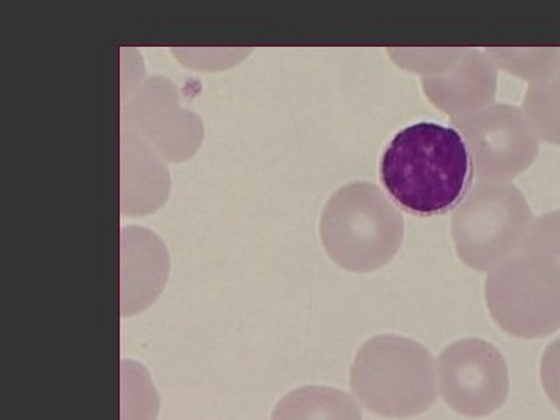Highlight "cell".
Returning <instances> with one entry per match:
<instances>
[{"mask_svg":"<svg viewBox=\"0 0 560 420\" xmlns=\"http://www.w3.org/2000/svg\"><path fill=\"white\" fill-rule=\"evenodd\" d=\"M121 127L138 132L172 162L194 156L205 136L200 117L179 105L175 84L158 75L124 83Z\"/></svg>","mask_w":560,"mask_h":420,"instance_id":"obj_7","label":"cell"},{"mask_svg":"<svg viewBox=\"0 0 560 420\" xmlns=\"http://www.w3.org/2000/svg\"><path fill=\"white\" fill-rule=\"evenodd\" d=\"M160 399L149 374L131 361L121 363V420H156Z\"/></svg>","mask_w":560,"mask_h":420,"instance_id":"obj_14","label":"cell"},{"mask_svg":"<svg viewBox=\"0 0 560 420\" xmlns=\"http://www.w3.org/2000/svg\"><path fill=\"white\" fill-rule=\"evenodd\" d=\"M319 234L324 249L342 270L372 272L399 253L405 220L381 187L352 183L327 201Z\"/></svg>","mask_w":560,"mask_h":420,"instance_id":"obj_2","label":"cell"},{"mask_svg":"<svg viewBox=\"0 0 560 420\" xmlns=\"http://www.w3.org/2000/svg\"><path fill=\"white\" fill-rule=\"evenodd\" d=\"M171 175L161 154L138 132L121 127V213L147 215L167 201Z\"/></svg>","mask_w":560,"mask_h":420,"instance_id":"obj_11","label":"cell"},{"mask_svg":"<svg viewBox=\"0 0 560 420\" xmlns=\"http://www.w3.org/2000/svg\"><path fill=\"white\" fill-rule=\"evenodd\" d=\"M530 223L533 212L517 187L480 180L453 213L456 254L474 270L492 271L521 253Z\"/></svg>","mask_w":560,"mask_h":420,"instance_id":"obj_4","label":"cell"},{"mask_svg":"<svg viewBox=\"0 0 560 420\" xmlns=\"http://www.w3.org/2000/svg\"><path fill=\"white\" fill-rule=\"evenodd\" d=\"M486 54L497 68L526 80H541L560 69L559 49H488Z\"/></svg>","mask_w":560,"mask_h":420,"instance_id":"obj_15","label":"cell"},{"mask_svg":"<svg viewBox=\"0 0 560 420\" xmlns=\"http://www.w3.org/2000/svg\"><path fill=\"white\" fill-rule=\"evenodd\" d=\"M171 272L164 242L145 228L121 230V315L132 316L160 298Z\"/></svg>","mask_w":560,"mask_h":420,"instance_id":"obj_10","label":"cell"},{"mask_svg":"<svg viewBox=\"0 0 560 420\" xmlns=\"http://www.w3.org/2000/svg\"><path fill=\"white\" fill-rule=\"evenodd\" d=\"M350 386L357 399L375 415L412 418L436 400V368L429 349L420 342L381 335L357 352Z\"/></svg>","mask_w":560,"mask_h":420,"instance_id":"obj_3","label":"cell"},{"mask_svg":"<svg viewBox=\"0 0 560 420\" xmlns=\"http://www.w3.org/2000/svg\"><path fill=\"white\" fill-rule=\"evenodd\" d=\"M441 394L448 407L467 418H485L503 407L510 394V372L492 342L464 338L438 359Z\"/></svg>","mask_w":560,"mask_h":420,"instance_id":"obj_8","label":"cell"},{"mask_svg":"<svg viewBox=\"0 0 560 420\" xmlns=\"http://www.w3.org/2000/svg\"><path fill=\"white\" fill-rule=\"evenodd\" d=\"M427 98L452 119L492 105L497 94V66L486 51L464 49L451 68L422 77Z\"/></svg>","mask_w":560,"mask_h":420,"instance_id":"obj_9","label":"cell"},{"mask_svg":"<svg viewBox=\"0 0 560 420\" xmlns=\"http://www.w3.org/2000/svg\"><path fill=\"white\" fill-rule=\"evenodd\" d=\"M486 302L512 337H548L560 329V268L541 254L521 250L489 272Z\"/></svg>","mask_w":560,"mask_h":420,"instance_id":"obj_5","label":"cell"},{"mask_svg":"<svg viewBox=\"0 0 560 420\" xmlns=\"http://www.w3.org/2000/svg\"><path fill=\"white\" fill-rule=\"evenodd\" d=\"M540 377L548 399L560 411V338L545 349L541 357Z\"/></svg>","mask_w":560,"mask_h":420,"instance_id":"obj_18","label":"cell"},{"mask_svg":"<svg viewBox=\"0 0 560 420\" xmlns=\"http://www.w3.org/2000/svg\"><path fill=\"white\" fill-rule=\"evenodd\" d=\"M378 172L390 200L418 217L441 215L458 206L475 175L460 132L434 121L397 132L383 151Z\"/></svg>","mask_w":560,"mask_h":420,"instance_id":"obj_1","label":"cell"},{"mask_svg":"<svg viewBox=\"0 0 560 420\" xmlns=\"http://www.w3.org/2000/svg\"><path fill=\"white\" fill-rule=\"evenodd\" d=\"M271 420H363L357 401L329 386H302L283 396Z\"/></svg>","mask_w":560,"mask_h":420,"instance_id":"obj_12","label":"cell"},{"mask_svg":"<svg viewBox=\"0 0 560 420\" xmlns=\"http://www.w3.org/2000/svg\"><path fill=\"white\" fill-rule=\"evenodd\" d=\"M523 113L537 138L560 145V69L529 84Z\"/></svg>","mask_w":560,"mask_h":420,"instance_id":"obj_13","label":"cell"},{"mask_svg":"<svg viewBox=\"0 0 560 420\" xmlns=\"http://www.w3.org/2000/svg\"><path fill=\"white\" fill-rule=\"evenodd\" d=\"M464 49H393L390 57L408 70L422 73L423 77L451 68L459 60Z\"/></svg>","mask_w":560,"mask_h":420,"instance_id":"obj_17","label":"cell"},{"mask_svg":"<svg viewBox=\"0 0 560 420\" xmlns=\"http://www.w3.org/2000/svg\"><path fill=\"white\" fill-rule=\"evenodd\" d=\"M522 250L541 254L556 261L560 268V209L533 220Z\"/></svg>","mask_w":560,"mask_h":420,"instance_id":"obj_16","label":"cell"},{"mask_svg":"<svg viewBox=\"0 0 560 420\" xmlns=\"http://www.w3.org/2000/svg\"><path fill=\"white\" fill-rule=\"evenodd\" d=\"M452 121L469 149L475 176L480 180L511 183L537 160L539 138L517 106L492 103Z\"/></svg>","mask_w":560,"mask_h":420,"instance_id":"obj_6","label":"cell"}]
</instances>
